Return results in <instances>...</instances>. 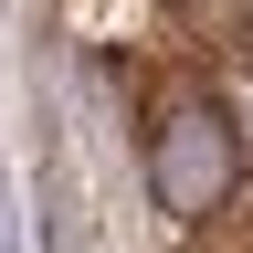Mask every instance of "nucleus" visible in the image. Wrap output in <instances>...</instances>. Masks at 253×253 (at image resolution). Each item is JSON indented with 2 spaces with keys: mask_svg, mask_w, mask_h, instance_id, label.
Listing matches in <instances>:
<instances>
[{
  "mask_svg": "<svg viewBox=\"0 0 253 253\" xmlns=\"http://www.w3.org/2000/svg\"><path fill=\"white\" fill-rule=\"evenodd\" d=\"M158 201L169 211H211L221 190H232V126H221V106H201V95H179L169 116H158Z\"/></svg>",
  "mask_w": 253,
  "mask_h": 253,
  "instance_id": "nucleus-1",
  "label": "nucleus"
},
{
  "mask_svg": "<svg viewBox=\"0 0 253 253\" xmlns=\"http://www.w3.org/2000/svg\"><path fill=\"white\" fill-rule=\"evenodd\" d=\"M158 11H169L190 42H243L253 32V0H158Z\"/></svg>",
  "mask_w": 253,
  "mask_h": 253,
  "instance_id": "nucleus-2",
  "label": "nucleus"
}]
</instances>
